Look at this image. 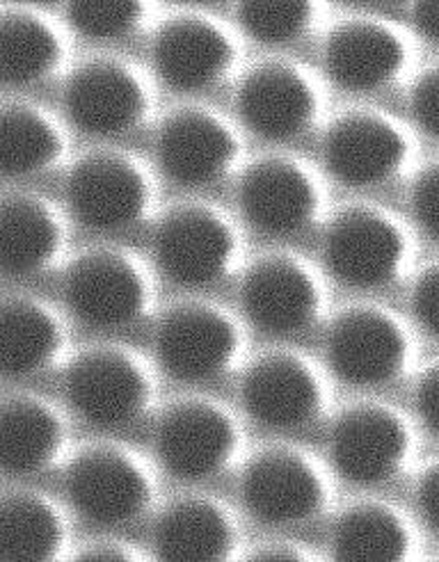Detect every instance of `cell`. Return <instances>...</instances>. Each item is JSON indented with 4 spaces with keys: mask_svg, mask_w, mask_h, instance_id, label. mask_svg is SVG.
<instances>
[{
    "mask_svg": "<svg viewBox=\"0 0 439 562\" xmlns=\"http://www.w3.org/2000/svg\"><path fill=\"white\" fill-rule=\"evenodd\" d=\"M65 391L80 418L99 428H120L145 412L151 378L128 350L99 346L80 352L67 369Z\"/></svg>",
    "mask_w": 439,
    "mask_h": 562,
    "instance_id": "obj_1",
    "label": "cell"
},
{
    "mask_svg": "<svg viewBox=\"0 0 439 562\" xmlns=\"http://www.w3.org/2000/svg\"><path fill=\"white\" fill-rule=\"evenodd\" d=\"M65 485L74 508L101 526H120L140 517L154 494L140 460L108 443L78 451L67 467Z\"/></svg>",
    "mask_w": 439,
    "mask_h": 562,
    "instance_id": "obj_2",
    "label": "cell"
},
{
    "mask_svg": "<svg viewBox=\"0 0 439 562\" xmlns=\"http://www.w3.org/2000/svg\"><path fill=\"white\" fill-rule=\"evenodd\" d=\"M325 259L335 277L348 286H387L405 266L407 236L390 213L352 206L329 224Z\"/></svg>",
    "mask_w": 439,
    "mask_h": 562,
    "instance_id": "obj_3",
    "label": "cell"
},
{
    "mask_svg": "<svg viewBox=\"0 0 439 562\" xmlns=\"http://www.w3.org/2000/svg\"><path fill=\"white\" fill-rule=\"evenodd\" d=\"M67 196L78 222L97 232H113L131 227L149 211L151 183L131 156L92 151L71 167Z\"/></svg>",
    "mask_w": 439,
    "mask_h": 562,
    "instance_id": "obj_4",
    "label": "cell"
},
{
    "mask_svg": "<svg viewBox=\"0 0 439 562\" xmlns=\"http://www.w3.org/2000/svg\"><path fill=\"white\" fill-rule=\"evenodd\" d=\"M65 297L92 327H122L145 314L151 289L145 270L120 249H88L67 270Z\"/></svg>",
    "mask_w": 439,
    "mask_h": 562,
    "instance_id": "obj_5",
    "label": "cell"
},
{
    "mask_svg": "<svg viewBox=\"0 0 439 562\" xmlns=\"http://www.w3.org/2000/svg\"><path fill=\"white\" fill-rule=\"evenodd\" d=\"M240 443L234 416L211 401L192 398L162 414L156 448L162 467L179 481H206L223 471Z\"/></svg>",
    "mask_w": 439,
    "mask_h": 562,
    "instance_id": "obj_6",
    "label": "cell"
},
{
    "mask_svg": "<svg viewBox=\"0 0 439 562\" xmlns=\"http://www.w3.org/2000/svg\"><path fill=\"white\" fill-rule=\"evenodd\" d=\"M236 249L229 220L209 206H179L162 217L156 232L158 266L183 286H206L225 277Z\"/></svg>",
    "mask_w": 439,
    "mask_h": 562,
    "instance_id": "obj_7",
    "label": "cell"
},
{
    "mask_svg": "<svg viewBox=\"0 0 439 562\" xmlns=\"http://www.w3.org/2000/svg\"><path fill=\"white\" fill-rule=\"evenodd\" d=\"M327 359L335 373L354 386L396 380L409 359V339L401 321L378 306H352L327 336Z\"/></svg>",
    "mask_w": 439,
    "mask_h": 562,
    "instance_id": "obj_8",
    "label": "cell"
},
{
    "mask_svg": "<svg viewBox=\"0 0 439 562\" xmlns=\"http://www.w3.org/2000/svg\"><path fill=\"white\" fill-rule=\"evenodd\" d=\"M240 494L250 515L270 526L316 517L327 503L323 471L293 448H268L245 467Z\"/></svg>",
    "mask_w": 439,
    "mask_h": 562,
    "instance_id": "obj_9",
    "label": "cell"
},
{
    "mask_svg": "<svg viewBox=\"0 0 439 562\" xmlns=\"http://www.w3.org/2000/svg\"><path fill=\"white\" fill-rule=\"evenodd\" d=\"M158 359L183 382H204L225 373L238 350L240 331L223 308L188 302L170 308L156 334Z\"/></svg>",
    "mask_w": 439,
    "mask_h": 562,
    "instance_id": "obj_10",
    "label": "cell"
},
{
    "mask_svg": "<svg viewBox=\"0 0 439 562\" xmlns=\"http://www.w3.org/2000/svg\"><path fill=\"white\" fill-rule=\"evenodd\" d=\"M412 432L407 420L392 407L354 405L333 430V460L350 483H387L407 462Z\"/></svg>",
    "mask_w": 439,
    "mask_h": 562,
    "instance_id": "obj_11",
    "label": "cell"
},
{
    "mask_svg": "<svg viewBox=\"0 0 439 562\" xmlns=\"http://www.w3.org/2000/svg\"><path fill=\"white\" fill-rule=\"evenodd\" d=\"M69 120L88 135H120L140 124L149 110L143 78L113 58L82 63L67 80Z\"/></svg>",
    "mask_w": 439,
    "mask_h": 562,
    "instance_id": "obj_12",
    "label": "cell"
},
{
    "mask_svg": "<svg viewBox=\"0 0 439 562\" xmlns=\"http://www.w3.org/2000/svg\"><path fill=\"white\" fill-rule=\"evenodd\" d=\"M243 215L268 234H295L318 215L320 190L305 165L270 156L245 170L238 188Z\"/></svg>",
    "mask_w": 439,
    "mask_h": 562,
    "instance_id": "obj_13",
    "label": "cell"
},
{
    "mask_svg": "<svg viewBox=\"0 0 439 562\" xmlns=\"http://www.w3.org/2000/svg\"><path fill=\"white\" fill-rule=\"evenodd\" d=\"M240 143L234 128L204 108H183L160 126L158 162L175 183L200 188L225 177Z\"/></svg>",
    "mask_w": 439,
    "mask_h": 562,
    "instance_id": "obj_14",
    "label": "cell"
},
{
    "mask_svg": "<svg viewBox=\"0 0 439 562\" xmlns=\"http://www.w3.org/2000/svg\"><path fill=\"white\" fill-rule=\"evenodd\" d=\"M236 60V44L223 25L198 14L162 23L154 40V65L177 92H200L223 80Z\"/></svg>",
    "mask_w": 439,
    "mask_h": 562,
    "instance_id": "obj_15",
    "label": "cell"
},
{
    "mask_svg": "<svg viewBox=\"0 0 439 562\" xmlns=\"http://www.w3.org/2000/svg\"><path fill=\"white\" fill-rule=\"evenodd\" d=\"M243 405L268 428L291 430L314 420L325 403V386L307 359L272 352L255 361L243 378Z\"/></svg>",
    "mask_w": 439,
    "mask_h": 562,
    "instance_id": "obj_16",
    "label": "cell"
},
{
    "mask_svg": "<svg viewBox=\"0 0 439 562\" xmlns=\"http://www.w3.org/2000/svg\"><path fill=\"white\" fill-rule=\"evenodd\" d=\"M323 154L337 181L350 188H369L401 170L409 143L401 126L384 115L350 112L327 131Z\"/></svg>",
    "mask_w": 439,
    "mask_h": 562,
    "instance_id": "obj_17",
    "label": "cell"
},
{
    "mask_svg": "<svg viewBox=\"0 0 439 562\" xmlns=\"http://www.w3.org/2000/svg\"><path fill=\"white\" fill-rule=\"evenodd\" d=\"M243 308L268 334H295L312 325L323 306L316 274L293 257L257 261L243 279Z\"/></svg>",
    "mask_w": 439,
    "mask_h": 562,
    "instance_id": "obj_18",
    "label": "cell"
},
{
    "mask_svg": "<svg viewBox=\"0 0 439 562\" xmlns=\"http://www.w3.org/2000/svg\"><path fill=\"white\" fill-rule=\"evenodd\" d=\"M236 105L245 126L257 135L289 139L316 120L318 92L300 67L263 63L243 78Z\"/></svg>",
    "mask_w": 439,
    "mask_h": 562,
    "instance_id": "obj_19",
    "label": "cell"
},
{
    "mask_svg": "<svg viewBox=\"0 0 439 562\" xmlns=\"http://www.w3.org/2000/svg\"><path fill=\"white\" fill-rule=\"evenodd\" d=\"M405 60V40L380 21H344L325 42V69L339 88L350 92L384 88L401 74Z\"/></svg>",
    "mask_w": 439,
    "mask_h": 562,
    "instance_id": "obj_20",
    "label": "cell"
},
{
    "mask_svg": "<svg viewBox=\"0 0 439 562\" xmlns=\"http://www.w3.org/2000/svg\"><path fill=\"white\" fill-rule=\"evenodd\" d=\"M67 243L60 211L33 192L0 196V272L31 277L58 263Z\"/></svg>",
    "mask_w": 439,
    "mask_h": 562,
    "instance_id": "obj_21",
    "label": "cell"
},
{
    "mask_svg": "<svg viewBox=\"0 0 439 562\" xmlns=\"http://www.w3.org/2000/svg\"><path fill=\"white\" fill-rule=\"evenodd\" d=\"M67 424L58 407L33 393L0 401V473L33 475L58 462Z\"/></svg>",
    "mask_w": 439,
    "mask_h": 562,
    "instance_id": "obj_22",
    "label": "cell"
},
{
    "mask_svg": "<svg viewBox=\"0 0 439 562\" xmlns=\"http://www.w3.org/2000/svg\"><path fill=\"white\" fill-rule=\"evenodd\" d=\"M232 515L211 498H181L156 524V558L165 562H225L236 549Z\"/></svg>",
    "mask_w": 439,
    "mask_h": 562,
    "instance_id": "obj_23",
    "label": "cell"
},
{
    "mask_svg": "<svg viewBox=\"0 0 439 562\" xmlns=\"http://www.w3.org/2000/svg\"><path fill=\"white\" fill-rule=\"evenodd\" d=\"M67 331L60 316L35 297L0 300V375H35L60 359Z\"/></svg>",
    "mask_w": 439,
    "mask_h": 562,
    "instance_id": "obj_24",
    "label": "cell"
},
{
    "mask_svg": "<svg viewBox=\"0 0 439 562\" xmlns=\"http://www.w3.org/2000/svg\"><path fill=\"white\" fill-rule=\"evenodd\" d=\"M67 540V519L48 496L25 490L0 496V562H53Z\"/></svg>",
    "mask_w": 439,
    "mask_h": 562,
    "instance_id": "obj_25",
    "label": "cell"
},
{
    "mask_svg": "<svg viewBox=\"0 0 439 562\" xmlns=\"http://www.w3.org/2000/svg\"><path fill=\"white\" fill-rule=\"evenodd\" d=\"M65 37L33 10L0 12V86L25 88L53 76L65 63Z\"/></svg>",
    "mask_w": 439,
    "mask_h": 562,
    "instance_id": "obj_26",
    "label": "cell"
},
{
    "mask_svg": "<svg viewBox=\"0 0 439 562\" xmlns=\"http://www.w3.org/2000/svg\"><path fill=\"white\" fill-rule=\"evenodd\" d=\"M67 149L63 126L35 103L0 105V177H31L58 165Z\"/></svg>",
    "mask_w": 439,
    "mask_h": 562,
    "instance_id": "obj_27",
    "label": "cell"
},
{
    "mask_svg": "<svg viewBox=\"0 0 439 562\" xmlns=\"http://www.w3.org/2000/svg\"><path fill=\"white\" fill-rule=\"evenodd\" d=\"M412 549L405 517L384 503H360L341 515L333 536L337 562H403Z\"/></svg>",
    "mask_w": 439,
    "mask_h": 562,
    "instance_id": "obj_28",
    "label": "cell"
},
{
    "mask_svg": "<svg viewBox=\"0 0 439 562\" xmlns=\"http://www.w3.org/2000/svg\"><path fill=\"white\" fill-rule=\"evenodd\" d=\"M316 14L309 0H243L238 19L252 40L280 46L307 33Z\"/></svg>",
    "mask_w": 439,
    "mask_h": 562,
    "instance_id": "obj_29",
    "label": "cell"
},
{
    "mask_svg": "<svg viewBox=\"0 0 439 562\" xmlns=\"http://www.w3.org/2000/svg\"><path fill=\"white\" fill-rule=\"evenodd\" d=\"M69 21L90 40H120L135 31L145 16L140 0H71Z\"/></svg>",
    "mask_w": 439,
    "mask_h": 562,
    "instance_id": "obj_30",
    "label": "cell"
},
{
    "mask_svg": "<svg viewBox=\"0 0 439 562\" xmlns=\"http://www.w3.org/2000/svg\"><path fill=\"white\" fill-rule=\"evenodd\" d=\"M412 209L430 238L439 236V170L430 165L412 188Z\"/></svg>",
    "mask_w": 439,
    "mask_h": 562,
    "instance_id": "obj_31",
    "label": "cell"
},
{
    "mask_svg": "<svg viewBox=\"0 0 439 562\" xmlns=\"http://www.w3.org/2000/svg\"><path fill=\"white\" fill-rule=\"evenodd\" d=\"M412 112L419 126L430 135H439V71L430 69L426 71L412 88Z\"/></svg>",
    "mask_w": 439,
    "mask_h": 562,
    "instance_id": "obj_32",
    "label": "cell"
},
{
    "mask_svg": "<svg viewBox=\"0 0 439 562\" xmlns=\"http://www.w3.org/2000/svg\"><path fill=\"white\" fill-rule=\"evenodd\" d=\"M412 306L419 323L426 327L428 334H439V270L430 266L417 281L415 293H412Z\"/></svg>",
    "mask_w": 439,
    "mask_h": 562,
    "instance_id": "obj_33",
    "label": "cell"
},
{
    "mask_svg": "<svg viewBox=\"0 0 439 562\" xmlns=\"http://www.w3.org/2000/svg\"><path fill=\"white\" fill-rule=\"evenodd\" d=\"M417 409L430 435L439 432V369L430 367L421 373L417 386Z\"/></svg>",
    "mask_w": 439,
    "mask_h": 562,
    "instance_id": "obj_34",
    "label": "cell"
},
{
    "mask_svg": "<svg viewBox=\"0 0 439 562\" xmlns=\"http://www.w3.org/2000/svg\"><path fill=\"white\" fill-rule=\"evenodd\" d=\"M419 508L424 519L432 532H439V467L432 464L426 469L421 483H419Z\"/></svg>",
    "mask_w": 439,
    "mask_h": 562,
    "instance_id": "obj_35",
    "label": "cell"
},
{
    "mask_svg": "<svg viewBox=\"0 0 439 562\" xmlns=\"http://www.w3.org/2000/svg\"><path fill=\"white\" fill-rule=\"evenodd\" d=\"M78 562H133L135 553L117 542H94L74 553Z\"/></svg>",
    "mask_w": 439,
    "mask_h": 562,
    "instance_id": "obj_36",
    "label": "cell"
},
{
    "mask_svg": "<svg viewBox=\"0 0 439 562\" xmlns=\"http://www.w3.org/2000/svg\"><path fill=\"white\" fill-rule=\"evenodd\" d=\"M415 21L428 42H439V0H419L415 5Z\"/></svg>",
    "mask_w": 439,
    "mask_h": 562,
    "instance_id": "obj_37",
    "label": "cell"
},
{
    "mask_svg": "<svg viewBox=\"0 0 439 562\" xmlns=\"http://www.w3.org/2000/svg\"><path fill=\"white\" fill-rule=\"evenodd\" d=\"M250 560L255 562H307L309 555L305 551H300L293 544H266L261 549H257Z\"/></svg>",
    "mask_w": 439,
    "mask_h": 562,
    "instance_id": "obj_38",
    "label": "cell"
}]
</instances>
